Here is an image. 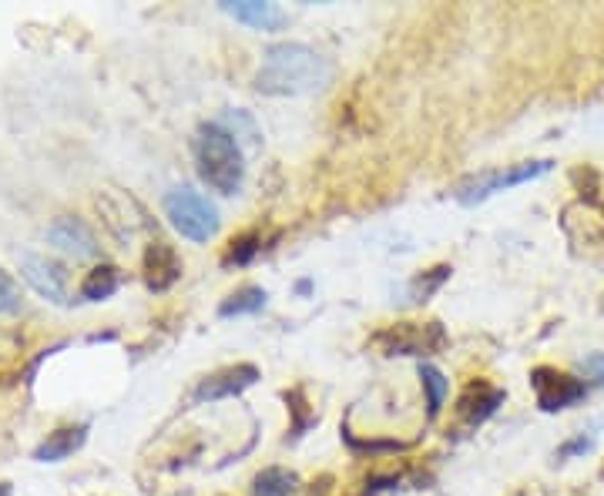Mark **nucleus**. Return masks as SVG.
<instances>
[{
	"instance_id": "nucleus-10",
	"label": "nucleus",
	"mask_w": 604,
	"mask_h": 496,
	"mask_svg": "<svg viewBox=\"0 0 604 496\" xmlns=\"http://www.w3.org/2000/svg\"><path fill=\"white\" fill-rule=\"evenodd\" d=\"M182 279V258L169 242H151L145 252V286L151 292H169Z\"/></svg>"
},
{
	"instance_id": "nucleus-5",
	"label": "nucleus",
	"mask_w": 604,
	"mask_h": 496,
	"mask_svg": "<svg viewBox=\"0 0 604 496\" xmlns=\"http://www.w3.org/2000/svg\"><path fill=\"white\" fill-rule=\"evenodd\" d=\"M531 390H534L537 406L544 413H561V410L584 400L588 385H584V379H574L568 372L551 369V366H537V369H531Z\"/></svg>"
},
{
	"instance_id": "nucleus-15",
	"label": "nucleus",
	"mask_w": 604,
	"mask_h": 496,
	"mask_svg": "<svg viewBox=\"0 0 604 496\" xmlns=\"http://www.w3.org/2000/svg\"><path fill=\"white\" fill-rule=\"evenodd\" d=\"M299 489V476L283 466H269L252 480V496H293Z\"/></svg>"
},
{
	"instance_id": "nucleus-1",
	"label": "nucleus",
	"mask_w": 604,
	"mask_h": 496,
	"mask_svg": "<svg viewBox=\"0 0 604 496\" xmlns=\"http://www.w3.org/2000/svg\"><path fill=\"white\" fill-rule=\"evenodd\" d=\"M333 74L337 68L326 54L299 41H283L265 50L262 68L255 74V88L269 97H299L326 91L333 84Z\"/></svg>"
},
{
	"instance_id": "nucleus-9",
	"label": "nucleus",
	"mask_w": 604,
	"mask_h": 496,
	"mask_svg": "<svg viewBox=\"0 0 604 496\" xmlns=\"http://www.w3.org/2000/svg\"><path fill=\"white\" fill-rule=\"evenodd\" d=\"M47 239H50V245H58L61 252H68L75 258H94L98 255L94 232L75 215H58V218H54V222L47 226Z\"/></svg>"
},
{
	"instance_id": "nucleus-20",
	"label": "nucleus",
	"mask_w": 604,
	"mask_h": 496,
	"mask_svg": "<svg viewBox=\"0 0 604 496\" xmlns=\"http://www.w3.org/2000/svg\"><path fill=\"white\" fill-rule=\"evenodd\" d=\"M21 309H24L21 286L14 282V275L0 265V315H18Z\"/></svg>"
},
{
	"instance_id": "nucleus-18",
	"label": "nucleus",
	"mask_w": 604,
	"mask_h": 496,
	"mask_svg": "<svg viewBox=\"0 0 604 496\" xmlns=\"http://www.w3.org/2000/svg\"><path fill=\"white\" fill-rule=\"evenodd\" d=\"M451 265H436V268H430V272H423V275H417V279L410 282V289H407V299L413 302V305H420V302H430V296L441 289L447 279H451Z\"/></svg>"
},
{
	"instance_id": "nucleus-21",
	"label": "nucleus",
	"mask_w": 604,
	"mask_h": 496,
	"mask_svg": "<svg viewBox=\"0 0 604 496\" xmlns=\"http://www.w3.org/2000/svg\"><path fill=\"white\" fill-rule=\"evenodd\" d=\"M588 450H591V439H588V436H578V439H571V443H565V447L558 450V460H571V457L588 453Z\"/></svg>"
},
{
	"instance_id": "nucleus-19",
	"label": "nucleus",
	"mask_w": 604,
	"mask_h": 496,
	"mask_svg": "<svg viewBox=\"0 0 604 496\" xmlns=\"http://www.w3.org/2000/svg\"><path fill=\"white\" fill-rule=\"evenodd\" d=\"M259 249H262V235H259V232H246V235H239V239L229 242V252H226L223 265H226V268H232V265H249V262L259 255Z\"/></svg>"
},
{
	"instance_id": "nucleus-6",
	"label": "nucleus",
	"mask_w": 604,
	"mask_h": 496,
	"mask_svg": "<svg viewBox=\"0 0 604 496\" xmlns=\"http://www.w3.org/2000/svg\"><path fill=\"white\" fill-rule=\"evenodd\" d=\"M376 346L383 349V356H426L444 346V328L441 322H426V325L403 322L387 328V333H379Z\"/></svg>"
},
{
	"instance_id": "nucleus-12",
	"label": "nucleus",
	"mask_w": 604,
	"mask_h": 496,
	"mask_svg": "<svg viewBox=\"0 0 604 496\" xmlns=\"http://www.w3.org/2000/svg\"><path fill=\"white\" fill-rule=\"evenodd\" d=\"M223 8L229 18H236L239 24H249L255 31H280L286 24V11L280 4H269V0H223Z\"/></svg>"
},
{
	"instance_id": "nucleus-13",
	"label": "nucleus",
	"mask_w": 604,
	"mask_h": 496,
	"mask_svg": "<svg viewBox=\"0 0 604 496\" xmlns=\"http://www.w3.org/2000/svg\"><path fill=\"white\" fill-rule=\"evenodd\" d=\"M84 439H88V426H61V429L47 432V439L34 450V460L37 463H61L84 447Z\"/></svg>"
},
{
	"instance_id": "nucleus-22",
	"label": "nucleus",
	"mask_w": 604,
	"mask_h": 496,
	"mask_svg": "<svg viewBox=\"0 0 604 496\" xmlns=\"http://www.w3.org/2000/svg\"><path fill=\"white\" fill-rule=\"evenodd\" d=\"M581 369L594 379V382H604V353H594L581 362Z\"/></svg>"
},
{
	"instance_id": "nucleus-23",
	"label": "nucleus",
	"mask_w": 604,
	"mask_h": 496,
	"mask_svg": "<svg viewBox=\"0 0 604 496\" xmlns=\"http://www.w3.org/2000/svg\"><path fill=\"white\" fill-rule=\"evenodd\" d=\"M0 496H11V486L8 483H0Z\"/></svg>"
},
{
	"instance_id": "nucleus-2",
	"label": "nucleus",
	"mask_w": 604,
	"mask_h": 496,
	"mask_svg": "<svg viewBox=\"0 0 604 496\" xmlns=\"http://www.w3.org/2000/svg\"><path fill=\"white\" fill-rule=\"evenodd\" d=\"M195 164H198V178L218 192V195H239L242 178H246V161L236 135L218 125L205 122L195 135Z\"/></svg>"
},
{
	"instance_id": "nucleus-3",
	"label": "nucleus",
	"mask_w": 604,
	"mask_h": 496,
	"mask_svg": "<svg viewBox=\"0 0 604 496\" xmlns=\"http://www.w3.org/2000/svg\"><path fill=\"white\" fill-rule=\"evenodd\" d=\"M555 169V161H517V164H508V169H493V172H480V175H467L454 185V198L467 208L487 201L490 195L498 192H508V188H517L524 182H534V178H544L547 172Z\"/></svg>"
},
{
	"instance_id": "nucleus-7",
	"label": "nucleus",
	"mask_w": 604,
	"mask_h": 496,
	"mask_svg": "<svg viewBox=\"0 0 604 496\" xmlns=\"http://www.w3.org/2000/svg\"><path fill=\"white\" fill-rule=\"evenodd\" d=\"M18 262H21V275L37 296H44L54 305L71 302V279L61 262H54L47 255H21Z\"/></svg>"
},
{
	"instance_id": "nucleus-17",
	"label": "nucleus",
	"mask_w": 604,
	"mask_h": 496,
	"mask_svg": "<svg viewBox=\"0 0 604 496\" xmlns=\"http://www.w3.org/2000/svg\"><path fill=\"white\" fill-rule=\"evenodd\" d=\"M420 385H423V393H426V416L436 419L444 410V400L451 393V385H447V376L430 366V362H420Z\"/></svg>"
},
{
	"instance_id": "nucleus-8",
	"label": "nucleus",
	"mask_w": 604,
	"mask_h": 496,
	"mask_svg": "<svg viewBox=\"0 0 604 496\" xmlns=\"http://www.w3.org/2000/svg\"><path fill=\"white\" fill-rule=\"evenodd\" d=\"M259 382V369L252 362H239V366H229V369H218L212 376H205L195 393H192V406H202V403H218V400H232V396H242L249 385Z\"/></svg>"
},
{
	"instance_id": "nucleus-11",
	"label": "nucleus",
	"mask_w": 604,
	"mask_h": 496,
	"mask_svg": "<svg viewBox=\"0 0 604 496\" xmlns=\"http://www.w3.org/2000/svg\"><path fill=\"white\" fill-rule=\"evenodd\" d=\"M508 400V393L504 390H493V385H487V382H470L467 390H464V396L457 400V416L464 419V426H480V423H487L493 413H498V406Z\"/></svg>"
},
{
	"instance_id": "nucleus-16",
	"label": "nucleus",
	"mask_w": 604,
	"mask_h": 496,
	"mask_svg": "<svg viewBox=\"0 0 604 496\" xmlns=\"http://www.w3.org/2000/svg\"><path fill=\"white\" fill-rule=\"evenodd\" d=\"M265 289L262 286H242L236 289L232 296L223 299V305H218V315L223 319H236V315H252V312H262L265 309Z\"/></svg>"
},
{
	"instance_id": "nucleus-4",
	"label": "nucleus",
	"mask_w": 604,
	"mask_h": 496,
	"mask_svg": "<svg viewBox=\"0 0 604 496\" xmlns=\"http://www.w3.org/2000/svg\"><path fill=\"white\" fill-rule=\"evenodd\" d=\"M164 218H169L172 229L182 239H189L195 245H205L218 232V211H215V205L205 195L192 192V188H175V192L164 195Z\"/></svg>"
},
{
	"instance_id": "nucleus-14",
	"label": "nucleus",
	"mask_w": 604,
	"mask_h": 496,
	"mask_svg": "<svg viewBox=\"0 0 604 496\" xmlns=\"http://www.w3.org/2000/svg\"><path fill=\"white\" fill-rule=\"evenodd\" d=\"M118 282H122V275L115 265H98L84 275V282H81V299L84 302H104V299H112L118 292Z\"/></svg>"
}]
</instances>
